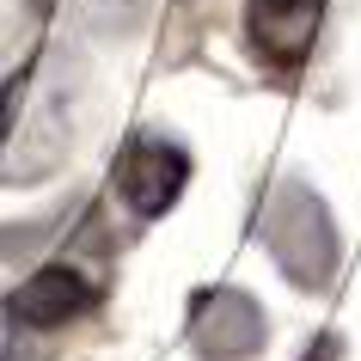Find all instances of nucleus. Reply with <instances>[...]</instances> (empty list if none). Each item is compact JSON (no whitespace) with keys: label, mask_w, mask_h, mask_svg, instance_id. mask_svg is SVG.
<instances>
[{"label":"nucleus","mask_w":361,"mask_h":361,"mask_svg":"<svg viewBox=\"0 0 361 361\" xmlns=\"http://www.w3.org/2000/svg\"><path fill=\"white\" fill-rule=\"evenodd\" d=\"M257 239L294 288H324L337 276L343 239H337V221H331V202L300 178H282L269 190L264 214H257Z\"/></svg>","instance_id":"f257e3e1"},{"label":"nucleus","mask_w":361,"mask_h":361,"mask_svg":"<svg viewBox=\"0 0 361 361\" xmlns=\"http://www.w3.org/2000/svg\"><path fill=\"white\" fill-rule=\"evenodd\" d=\"M269 343V319L245 288L214 282L190 294V349L202 361H257Z\"/></svg>","instance_id":"f03ea898"},{"label":"nucleus","mask_w":361,"mask_h":361,"mask_svg":"<svg viewBox=\"0 0 361 361\" xmlns=\"http://www.w3.org/2000/svg\"><path fill=\"white\" fill-rule=\"evenodd\" d=\"M190 184V153L171 135H129L116 153V196L135 221H159L178 209V196Z\"/></svg>","instance_id":"7ed1b4c3"},{"label":"nucleus","mask_w":361,"mask_h":361,"mask_svg":"<svg viewBox=\"0 0 361 361\" xmlns=\"http://www.w3.org/2000/svg\"><path fill=\"white\" fill-rule=\"evenodd\" d=\"M92 306H98V282L86 276V269L43 264V269H31V276L6 294V319L25 324V331H61V324L86 319Z\"/></svg>","instance_id":"20e7f679"},{"label":"nucleus","mask_w":361,"mask_h":361,"mask_svg":"<svg viewBox=\"0 0 361 361\" xmlns=\"http://www.w3.org/2000/svg\"><path fill=\"white\" fill-rule=\"evenodd\" d=\"M319 19H324V0H251L245 31H251V49L276 74H294L319 43Z\"/></svg>","instance_id":"39448f33"},{"label":"nucleus","mask_w":361,"mask_h":361,"mask_svg":"<svg viewBox=\"0 0 361 361\" xmlns=\"http://www.w3.org/2000/svg\"><path fill=\"white\" fill-rule=\"evenodd\" d=\"M68 147H74V129H68V98L49 92L37 111L13 129L6 153H0V171H6V184H43L49 171H61Z\"/></svg>","instance_id":"423d86ee"},{"label":"nucleus","mask_w":361,"mask_h":361,"mask_svg":"<svg viewBox=\"0 0 361 361\" xmlns=\"http://www.w3.org/2000/svg\"><path fill=\"white\" fill-rule=\"evenodd\" d=\"M159 0H86V19L98 31H111V37H129L135 25H147V13Z\"/></svg>","instance_id":"0eeeda50"},{"label":"nucleus","mask_w":361,"mask_h":361,"mask_svg":"<svg viewBox=\"0 0 361 361\" xmlns=\"http://www.w3.org/2000/svg\"><path fill=\"white\" fill-rule=\"evenodd\" d=\"M68 214H43V221H25V227H0V257H31L43 239H56Z\"/></svg>","instance_id":"6e6552de"},{"label":"nucleus","mask_w":361,"mask_h":361,"mask_svg":"<svg viewBox=\"0 0 361 361\" xmlns=\"http://www.w3.org/2000/svg\"><path fill=\"white\" fill-rule=\"evenodd\" d=\"M0 361H13V355H0Z\"/></svg>","instance_id":"1a4fd4ad"}]
</instances>
